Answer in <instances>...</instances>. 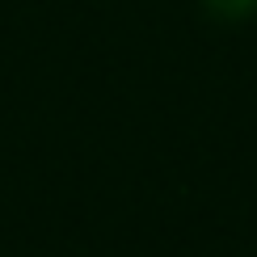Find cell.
I'll return each mask as SVG.
<instances>
[{"label":"cell","mask_w":257,"mask_h":257,"mask_svg":"<svg viewBox=\"0 0 257 257\" xmlns=\"http://www.w3.org/2000/svg\"><path fill=\"white\" fill-rule=\"evenodd\" d=\"M207 9H211L215 17L236 21V17H249V13H257V0H207Z\"/></svg>","instance_id":"obj_1"}]
</instances>
